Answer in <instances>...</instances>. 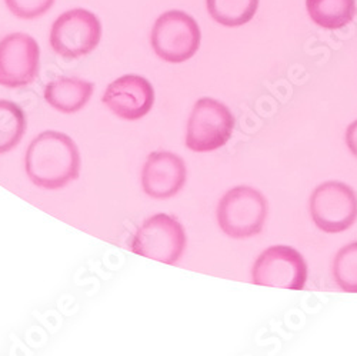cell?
<instances>
[{
  "mask_svg": "<svg viewBox=\"0 0 357 356\" xmlns=\"http://www.w3.org/2000/svg\"><path fill=\"white\" fill-rule=\"evenodd\" d=\"M80 154L70 136L62 132L40 133L26 152V173L36 186L61 189L76 181L80 173Z\"/></svg>",
  "mask_w": 357,
  "mask_h": 356,
  "instance_id": "obj_1",
  "label": "cell"
},
{
  "mask_svg": "<svg viewBox=\"0 0 357 356\" xmlns=\"http://www.w3.org/2000/svg\"><path fill=\"white\" fill-rule=\"evenodd\" d=\"M269 205L263 193L250 186H236L218 205V223L233 239H248L261 232Z\"/></svg>",
  "mask_w": 357,
  "mask_h": 356,
  "instance_id": "obj_2",
  "label": "cell"
},
{
  "mask_svg": "<svg viewBox=\"0 0 357 356\" xmlns=\"http://www.w3.org/2000/svg\"><path fill=\"white\" fill-rule=\"evenodd\" d=\"M200 27L182 10H169L158 17L152 29L151 42L155 53L169 64H183L200 47Z\"/></svg>",
  "mask_w": 357,
  "mask_h": 356,
  "instance_id": "obj_3",
  "label": "cell"
},
{
  "mask_svg": "<svg viewBox=\"0 0 357 356\" xmlns=\"http://www.w3.org/2000/svg\"><path fill=\"white\" fill-rule=\"evenodd\" d=\"M234 116L222 102L199 99L188 121L186 146L193 152H212L225 146L234 131Z\"/></svg>",
  "mask_w": 357,
  "mask_h": 356,
  "instance_id": "obj_4",
  "label": "cell"
},
{
  "mask_svg": "<svg viewBox=\"0 0 357 356\" xmlns=\"http://www.w3.org/2000/svg\"><path fill=\"white\" fill-rule=\"evenodd\" d=\"M186 232L176 218L158 214L136 230L132 251L136 255L166 265H174L186 249Z\"/></svg>",
  "mask_w": 357,
  "mask_h": 356,
  "instance_id": "obj_5",
  "label": "cell"
},
{
  "mask_svg": "<svg viewBox=\"0 0 357 356\" xmlns=\"http://www.w3.org/2000/svg\"><path fill=\"white\" fill-rule=\"evenodd\" d=\"M102 38L99 17L86 9H72L59 16L50 31L52 49L65 59L92 53Z\"/></svg>",
  "mask_w": 357,
  "mask_h": 356,
  "instance_id": "obj_6",
  "label": "cell"
},
{
  "mask_svg": "<svg viewBox=\"0 0 357 356\" xmlns=\"http://www.w3.org/2000/svg\"><path fill=\"white\" fill-rule=\"evenodd\" d=\"M310 215L323 232H344L357 221V193L343 182H324L310 196Z\"/></svg>",
  "mask_w": 357,
  "mask_h": 356,
  "instance_id": "obj_7",
  "label": "cell"
},
{
  "mask_svg": "<svg viewBox=\"0 0 357 356\" xmlns=\"http://www.w3.org/2000/svg\"><path fill=\"white\" fill-rule=\"evenodd\" d=\"M252 281L259 286L302 290L307 281V265L294 248L286 245L267 248L253 265Z\"/></svg>",
  "mask_w": 357,
  "mask_h": 356,
  "instance_id": "obj_8",
  "label": "cell"
},
{
  "mask_svg": "<svg viewBox=\"0 0 357 356\" xmlns=\"http://www.w3.org/2000/svg\"><path fill=\"white\" fill-rule=\"evenodd\" d=\"M40 49L26 34H10L0 40V84L22 87L39 75Z\"/></svg>",
  "mask_w": 357,
  "mask_h": 356,
  "instance_id": "obj_9",
  "label": "cell"
},
{
  "mask_svg": "<svg viewBox=\"0 0 357 356\" xmlns=\"http://www.w3.org/2000/svg\"><path fill=\"white\" fill-rule=\"evenodd\" d=\"M102 102L125 121H137L153 107L155 91L146 77L125 75L106 87Z\"/></svg>",
  "mask_w": 357,
  "mask_h": 356,
  "instance_id": "obj_10",
  "label": "cell"
},
{
  "mask_svg": "<svg viewBox=\"0 0 357 356\" xmlns=\"http://www.w3.org/2000/svg\"><path fill=\"white\" fill-rule=\"evenodd\" d=\"M188 179L183 159L172 152L149 155L142 170V186L146 195L155 199H167L181 192Z\"/></svg>",
  "mask_w": 357,
  "mask_h": 356,
  "instance_id": "obj_11",
  "label": "cell"
},
{
  "mask_svg": "<svg viewBox=\"0 0 357 356\" xmlns=\"http://www.w3.org/2000/svg\"><path fill=\"white\" fill-rule=\"evenodd\" d=\"M95 84L79 79L62 76L45 87V101L62 113H76L92 98Z\"/></svg>",
  "mask_w": 357,
  "mask_h": 356,
  "instance_id": "obj_12",
  "label": "cell"
},
{
  "mask_svg": "<svg viewBox=\"0 0 357 356\" xmlns=\"http://www.w3.org/2000/svg\"><path fill=\"white\" fill-rule=\"evenodd\" d=\"M310 19L320 27L336 31L347 26L356 16V0H306Z\"/></svg>",
  "mask_w": 357,
  "mask_h": 356,
  "instance_id": "obj_13",
  "label": "cell"
},
{
  "mask_svg": "<svg viewBox=\"0 0 357 356\" xmlns=\"http://www.w3.org/2000/svg\"><path fill=\"white\" fill-rule=\"evenodd\" d=\"M260 0H206L212 19L227 27L249 23L259 8Z\"/></svg>",
  "mask_w": 357,
  "mask_h": 356,
  "instance_id": "obj_14",
  "label": "cell"
},
{
  "mask_svg": "<svg viewBox=\"0 0 357 356\" xmlns=\"http://www.w3.org/2000/svg\"><path fill=\"white\" fill-rule=\"evenodd\" d=\"M26 131L23 110L13 102L0 101V154H6L19 144Z\"/></svg>",
  "mask_w": 357,
  "mask_h": 356,
  "instance_id": "obj_15",
  "label": "cell"
},
{
  "mask_svg": "<svg viewBox=\"0 0 357 356\" xmlns=\"http://www.w3.org/2000/svg\"><path fill=\"white\" fill-rule=\"evenodd\" d=\"M332 272L342 290L357 293V242H351L337 252Z\"/></svg>",
  "mask_w": 357,
  "mask_h": 356,
  "instance_id": "obj_16",
  "label": "cell"
},
{
  "mask_svg": "<svg viewBox=\"0 0 357 356\" xmlns=\"http://www.w3.org/2000/svg\"><path fill=\"white\" fill-rule=\"evenodd\" d=\"M8 9L19 19L33 20L43 16L54 0H5Z\"/></svg>",
  "mask_w": 357,
  "mask_h": 356,
  "instance_id": "obj_17",
  "label": "cell"
},
{
  "mask_svg": "<svg viewBox=\"0 0 357 356\" xmlns=\"http://www.w3.org/2000/svg\"><path fill=\"white\" fill-rule=\"evenodd\" d=\"M346 144L349 151L353 154L354 158H357V121L351 122L346 131Z\"/></svg>",
  "mask_w": 357,
  "mask_h": 356,
  "instance_id": "obj_18",
  "label": "cell"
}]
</instances>
